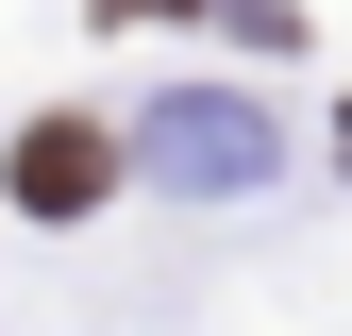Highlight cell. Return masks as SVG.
<instances>
[{"mask_svg":"<svg viewBox=\"0 0 352 336\" xmlns=\"http://www.w3.org/2000/svg\"><path fill=\"white\" fill-rule=\"evenodd\" d=\"M101 185H118V135H101V118H34V135H17V202H34V219H84Z\"/></svg>","mask_w":352,"mask_h":336,"instance_id":"6da1fadb","label":"cell"},{"mask_svg":"<svg viewBox=\"0 0 352 336\" xmlns=\"http://www.w3.org/2000/svg\"><path fill=\"white\" fill-rule=\"evenodd\" d=\"M101 17H118V34H151V17H218V0H101Z\"/></svg>","mask_w":352,"mask_h":336,"instance_id":"7a4b0ae2","label":"cell"},{"mask_svg":"<svg viewBox=\"0 0 352 336\" xmlns=\"http://www.w3.org/2000/svg\"><path fill=\"white\" fill-rule=\"evenodd\" d=\"M336 135H352V118H336Z\"/></svg>","mask_w":352,"mask_h":336,"instance_id":"3957f363","label":"cell"}]
</instances>
